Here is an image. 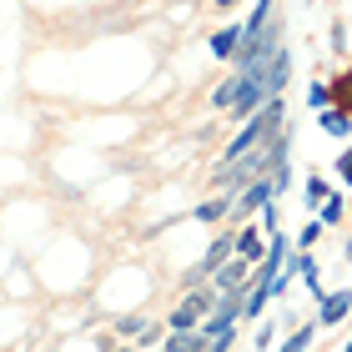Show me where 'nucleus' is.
<instances>
[{"instance_id":"1","label":"nucleus","mask_w":352,"mask_h":352,"mask_svg":"<svg viewBox=\"0 0 352 352\" xmlns=\"http://www.w3.org/2000/svg\"><path fill=\"white\" fill-rule=\"evenodd\" d=\"M212 307H217V297H212V292H191L182 307L171 312V332H186V327L206 322V317H212Z\"/></svg>"},{"instance_id":"2","label":"nucleus","mask_w":352,"mask_h":352,"mask_svg":"<svg viewBox=\"0 0 352 352\" xmlns=\"http://www.w3.org/2000/svg\"><path fill=\"white\" fill-rule=\"evenodd\" d=\"M272 197H277V182H272V171H267V176H252V182H247V191L236 197V217L247 221L252 212H262V206H267Z\"/></svg>"},{"instance_id":"3","label":"nucleus","mask_w":352,"mask_h":352,"mask_svg":"<svg viewBox=\"0 0 352 352\" xmlns=\"http://www.w3.org/2000/svg\"><path fill=\"white\" fill-rule=\"evenodd\" d=\"M247 267H252L247 257H236V262H227V267L217 272V292H236V287L247 282Z\"/></svg>"},{"instance_id":"4","label":"nucleus","mask_w":352,"mask_h":352,"mask_svg":"<svg viewBox=\"0 0 352 352\" xmlns=\"http://www.w3.org/2000/svg\"><path fill=\"white\" fill-rule=\"evenodd\" d=\"M232 247H236V242H232V236H221V242H217L212 252H206V262H201L197 272H191V282H201V277H206V272H217L221 262H227V252H232Z\"/></svg>"},{"instance_id":"5","label":"nucleus","mask_w":352,"mask_h":352,"mask_svg":"<svg viewBox=\"0 0 352 352\" xmlns=\"http://www.w3.org/2000/svg\"><path fill=\"white\" fill-rule=\"evenodd\" d=\"M347 307H352V292H332V297H322V322H327V327L342 322Z\"/></svg>"},{"instance_id":"6","label":"nucleus","mask_w":352,"mask_h":352,"mask_svg":"<svg viewBox=\"0 0 352 352\" xmlns=\"http://www.w3.org/2000/svg\"><path fill=\"white\" fill-rule=\"evenodd\" d=\"M236 257H247V262H262V257H267V247H262V236H257V232H252V227H247L242 236H236Z\"/></svg>"},{"instance_id":"7","label":"nucleus","mask_w":352,"mask_h":352,"mask_svg":"<svg viewBox=\"0 0 352 352\" xmlns=\"http://www.w3.org/2000/svg\"><path fill=\"white\" fill-rule=\"evenodd\" d=\"M236 41H242V25H221L217 36H212V51L232 60V51H236Z\"/></svg>"},{"instance_id":"8","label":"nucleus","mask_w":352,"mask_h":352,"mask_svg":"<svg viewBox=\"0 0 352 352\" xmlns=\"http://www.w3.org/2000/svg\"><path fill=\"white\" fill-rule=\"evenodd\" d=\"M327 96H332V106H338V111H347V116H352V71H342L338 86H332Z\"/></svg>"},{"instance_id":"9","label":"nucleus","mask_w":352,"mask_h":352,"mask_svg":"<svg viewBox=\"0 0 352 352\" xmlns=\"http://www.w3.org/2000/svg\"><path fill=\"white\" fill-rule=\"evenodd\" d=\"M322 131L347 136V131H352V116H347V111H322Z\"/></svg>"},{"instance_id":"10","label":"nucleus","mask_w":352,"mask_h":352,"mask_svg":"<svg viewBox=\"0 0 352 352\" xmlns=\"http://www.w3.org/2000/svg\"><path fill=\"white\" fill-rule=\"evenodd\" d=\"M201 347V338H191V332H171L166 338V352H197Z\"/></svg>"},{"instance_id":"11","label":"nucleus","mask_w":352,"mask_h":352,"mask_svg":"<svg viewBox=\"0 0 352 352\" xmlns=\"http://www.w3.org/2000/svg\"><path fill=\"white\" fill-rule=\"evenodd\" d=\"M292 267L302 272V282H307V287H312V292H317V262H312V257H297Z\"/></svg>"},{"instance_id":"12","label":"nucleus","mask_w":352,"mask_h":352,"mask_svg":"<svg viewBox=\"0 0 352 352\" xmlns=\"http://www.w3.org/2000/svg\"><path fill=\"white\" fill-rule=\"evenodd\" d=\"M322 197H327V182H322V176H312V182H307V201L322 206Z\"/></svg>"},{"instance_id":"13","label":"nucleus","mask_w":352,"mask_h":352,"mask_svg":"<svg viewBox=\"0 0 352 352\" xmlns=\"http://www.w3.org/2000/svg\"><path fill=\"white\" fill-rule=\"evenodd\" d=\"M307 342H312V327H302V332H292V342H287L282 352H307Z\"/></svg>"},{"instance_id":"14","label":"nucleus","mask_w":352,"mask_h":352,"mask_svg":"<svg viewBox=\"0 0 352 352\" xmlns=\"http://www.w3.org/2000/svg\"><path fill=\"white\" fill-rule=\"evenodd\" d=\"M221 212H227V201H206V206H197V217H201V221H217Z\"/></svg>"},{"instance_id":"15","label":"nucleus","mask_w":352,"mask_h":352,"mask_svg":"<svg viewBox=\"0 0 352 352\" xmlns=\"http://www.w3.org/2000/svg\"><path fill=\"white\" fill-rule=\"evenodd\" d=\"M338 217H342V201L327 197V206H322V227H327V221H338Z\"/></svg>"},{"instance_id":"16","label":"nucleus","mask_w":352,"mask_h":352,"mask_svg":"<svg viewBox=\"0 0 352 352\" xmlns=\"http://www.w3.org/2000/svg\"><path fill=\"white\" fill-rule=\"evenodd\" d=\"M307 101H312V106H322V111H327V106H332V96H327L322 86H312V91H307Z\"/></svg>"},{"instance_id":"17","label":"nucleus","mask_w":352,"mask_h":352,"mask_svg":"<svg viewBox=\"0 0 352 352\" xmlns=\"http://www.w3.org/2000/svg\"><path fill=\"white\" fill-rule=\"evenodd\" d=\"M317 236H322V221H312V227H302V247H312Z\"/></svg>"},{"instance_id":"18","label":"nucleus","mask_w":352,"mask_h":352,"mask_svg":"<svg viewBox=\"0 0 352 352\" xmlns=\"http://www.w3.org/2000/svg\"><path fill=\"white\" fill-rule=\"evenodd\" d=\"M338 171H342V182H352V151H347L342 162H338Z\"/></svg>"},{"instance_id":"19","label":"nucleus","mask_w":352,"mask_h":352,"mask_svg":"<svg viewBox=\"0 0 352 352\" xmlns=\"http://www.w3.org/2000/svg\"><path fill=\"white\" fill-rule=\"evenodd\" d=\"M232 6H242V0H217V10H232Z\"/></svg>"},{"instance_id":"20","label":"nucleus","mask_w":352,"mask_h":352,"mask_svg":"<svg viewBox=\"0 0 352 352\" xmlns=\"http://www.w3.org/2000/svg\"><path fill=\"white\" fill-rule=\"evenodd\" d=\"M347 352H352V347H347Z\"/></svg>"},{"instance_id":"21","label":"nucleus","mask_w":352,"mask_h":352,"mask_svg":"<svg viewBox=\"0 0 352 352\" xmlns=\"http://www.w3.org/2000/svg\"><path fill=\"white\" fill-rule=\"evenodd\" d=\"M121 352H126V347H121Z\"/></svg>"}]
</instances>
